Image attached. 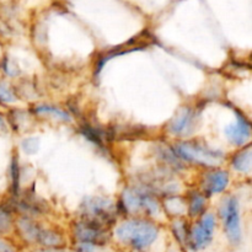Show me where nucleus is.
Returning <instances> with one entry per match:
<instances>
[{
  "mask_svg": "<svg viewBox=\"0 0 252 252\" xmlns=\"http://www.w3.org/2000/svg\"><path fill=\"white\" fill-rule=\"evenodd\" d=\"M229 185V174L225 170L212 169L202 175L201 189L202 193L206 197L212 194L221 193L225 191Z\"/></svg>",
  "mask_w": 252,
  "mask_h": 252,
  "instance_id": "obj_9",
  "label": "nucleus"
},
{
  "mask_svg": "<svg viewBox=\"0 0 252 252\" xmlns=\"http://www.w3.org/2000/svg\"><path fill=\"white\" fill-rule=\"evenodd\" d=\"M219 214L223 220L224 230L229 243L238 246L241 243V221H240V206L236 197L229 196L221 202Z\"/></svg>",
  "mask_w": 252,
  "mask_h": 252,
  "instance_id": "obj_5",
  "label": "nucleus"
},
{
  "mask_svg": "<svg viewBox=\"0 0 252 252\" xmlns=\"http://www.w3.org/2000/svg\"><path fill=\"white\" fill-rule=\"evenodd\" d=\"M22 147L27 154H34L38 149V140L34 139V138H27L26 140L22 142Z\"/></svg>",
  "mask_w": 252,
  "mask_h": 252,
  "instance_id": "obj_18",
  "label": "nucleus"
},
{
  "mask_svg": "<svg viewBox=\"0 0 252 252\" xmlns=\"http://www.w3.org/2000/svg\"><path fill=\"white\" fill-rule=\"evenodd\" d=\"M128 252H142V251H135V250H132V251H128Z\"/></svg>",
  "mask_w": 252,
  "mask_h": 252,
  "instance_id": "obj_21",
  "label": "nucleus"
},
{
  "mask_svg": "<svg viewBox=\"0 0 252 252\" xmlns=\"http://www.w3.org/2000/svg\"><path fill=\"white\" fill-rule=\"evenodd\" d=\"M73 235L78 244H85L94 248L106 245L110 239L108 230L85 220H79L74 224Z\"/></svg>",
  "mask_w": 252,
  "mask_h": 252,
  "instance_id": "obj_7",
  "label": "nucleus"
},
{
  "mask_svg": "<svg viewBox=\"0 0 252 252\" xmlns=\"http://www.w3.org/2000/svg\"><path fill=\"white\" fill-rule=\"evenodd\" d=\"M172 234L182 246H189V228L187 226L186 221L182 220V219H176L172 223Z\"/></svg>",
  "mask_w": 252,
  "mask_h": 252,
  "instance_id": "obj_15",
  "label": "nucleus"
},
{
  "mask_svg": "<svg viewBox=\"0 0 252 252\" xmlns=\"http://www.w3.org/2000/svg\"><path fill=\"white\" fill-rule=\"evenodd\" d=\"M116 239L132 250L144 251L157 241L159 228L144 218H130L116 228Z\"/></svg>",
  "mask_w": 252,
  "mask_h": 252,
  "instance_id": "obj_1",
  "label": "nucleus"
},
{
  "mask_svg": "<svg viewBox=\"0 0 252 252\" xmlns=\"http://www.w3.org/2000/svg\"><path fill=\"white\" fill-rule=\"evenodd\" d=\"M81 220L108 230L116 223V206L105 197H89L81 204Z\"/></svg>",
  "mask_w": 252,
  "mask_h": 252,
  "instance_id": "obj_3",
  "label": "nucleus"
},
{
  "mask_svg": "<svg viewBox=\"0 0 252 252\" xmlns=\"http://www.w3.org/2000/svg\"><path fill=\"white\" fill-rule=\"evenodd\" d=\"M34 112H36L37 115L52 116V117L58 118V120L61 121H66V122H69V121L71 120L70 116H69L65 111H62L59 110V108L53 107V106H47V105L37 106V107L34 108Z\"/></svg>",
  "mask_w": 252,
  "mask_h": 252,
  "instance_id": "obj_16",
  "label": "nucleus"
},
{
  "mask_svg": "<svg viewBox=\"0 0 252 252\" xmlns=\"http://www.w3.org/2000/svg\"><path fill=\"white\" fill-rule=\"evenodd\" d=\"M207 204V197L202 192L194 191L189 194V203H187V211L189 217L196 218V217L203 216L204 208Z\"/></svg>",
  "mask_w": 252,
  "mask_h": 252,
  "instance_id": "obj_12",
  "label": "nucleus"
},
{
  "mask_svg": "<svg viewBox=\"0 0 252 252\" xmlns=\"http://www.w3.org/2000/svg\"><path fill=\"white\" fill-rule=\"evenodd\" d=\"M14 226L11 209L7 204L0 203V236L6 235Z\"/></svg>",
  "mask_w": 252,
  "mask_h": 252,
  "instance_id": "obj_14",
  "label": "nucleus"
},
{
  "mask_svg": "<svg viewBox=\"0 0 252 252\" xmlns=\"http://www.w3.org/2000/svg\"><path fill=\"white\" fill-rule=\"evenodd\" d=\"M198 121V115L193 108L184 107L172 118L169 125V130L177 137H187L193 132Z\"/></svg>",
  "mask_w": 252,
  "mask_h": 252,
  "instance_id": "obj_8",
  "label": "nucleus"
},
{
  "mask_svg": "<svg viewBox=\"0 0 252 252\" xmlns=\"http://www.w3.org/2000/svg\"><path fill=\"white\" fill-rule=\"evenodd\" d=\"M11 179H12V192L14 194H16L17 189H19V167H17V162L12 161V166H11Z\"/></svg>",
  "mask_w": 252,
  "mask_h": 252,
  "instance_id": "obj_19",
  "label": "nucleus"
},
{
  "mask_svg": "<svg viewBox=\"0 0 252 252\" xmlns=\"http://www.w3.org/2000/svg\"><path fill=\"white\" fill-rule=\"evenodd\" d=\"M172 150L180 159L204 167H216L224 160V154L220 150L212 149L208 145L196 140L179 142L174 145Z\"/></svg>",
  "mask_w": 252,
  "mask_h": 252,
  "instance_id": "obj_2",
  "label": "nucleus"
},
{
  "mask_svg": "<svg viewBox=\"0 0 252 252\" xmlns=\"http://www.w3.org/2000/svg\"><path fill=\"white\" fill-rule=\"evenodd\" d=\"M252 164V150L250 147H246L241 149L240 152L236 153L231 159V165L236 171L241 174H249L251 171Z\"/></svg>",
  "mask_w": 252,
  "mask_h": 252,
  "instance_id": "obj_11",
  "label": "nucleus"
},
{
  "mask_svg": "<svg viewBox=\"0 0 252 252\" xmlns=\"http://www.w3.org/2000/svg\"><path fill=\"white\" fill-rule=\"evenodd\" d=\"M216 226V216L211 213L202 216L201 219L194 224L193 228L189 229V248L194 251L204 250L206 248H208L213 241Z\"/></svg>",
  "mask_w": 252,
  "mask_h": 252,
  "instance_id": "obj_6",
  "label": "nucleus"
},
{
  "mask_svg": "<svg viewBox=\"0 0 252 252\" xmlns=\"http://www.w3.org/2000/svg\"><path fill=\"white\" fill-rule=\"evenodd\" d=\"M185 206L187 207V204H185L184 199L177 196H174V194L167 197L164 201V203H162L165 211L174 217H181L185 212Z\"/></svg>",
  "mask_w": 252,
  "mask_h": 252,
  "instance_id": "obj_13",
  "label": "nucleus"
},
{
  "mask_svg": "<svg viewBox=\"0 0 252 252\" xmlns=\"http://www.w3.org/2000/svg\"><path fill=\"white\" fill-rule=\"evenodd\" d=\"M0 252H19L15 246H12L9 241L5 240L2 236H0Z\"/></svg>",
  "mask_w": 252,
  "mask_h": 252,
  "instance_id": "obj_20",
  "label": "nucleus"
},
{
  "mask_svg": "<svg viewBox=\"0 0 252 252\" xmlns=\"http://www.w3.org/2000/svg\"><path fill=\"white\" fill-rule=\"evenodd\" d=\"M122 208L126 213L154 216L159 212V203L155 197L148 191L138 187H128L122 193Z\"/></svg>",
  "mask_w": 252,
  "mask_h": 252,
  "instance_id": "obj_4",
  "label": "nucleus"
},
{
  "mask_svg": "<svg viewBox=\"0 0 252 252\" xmlns=\"http://www.w3.org/2000/svg\"><path fill=\"white\" fill-rule=\"evenodd\" d=\"M225 134L231 144L236 145V147H244L251 139L250 122H249L245 116L238 113L235 123L226 127Z\"/></svg>",
  "mask_w": 252,
  "mask_h": 252,
  "instance_id": "obj_10",
  "label": "nucleus"
},
{
  "mask_svg": "<svg viewBox=\"0 0 252 252\" xmlns=\"http://www.w3.org/2000/svg\"><path fill=\"white\" fill-rule=\"evenodd\" d=\"M16 101V96H15L14 91L6 84V81L0 80V103L2 105H10Z\"/></svg>",
  "mask_w": 252,
  "mask_h": 252,
  "instance_id": "obj_17",
  "label": "nucleus"
}]
</instances>
